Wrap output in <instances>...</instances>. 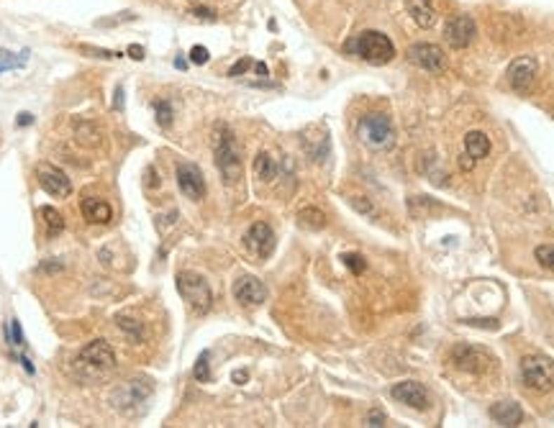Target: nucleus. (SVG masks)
<instances>
[{
  "label": "nucleus",
  "mask_w": 554,
  "mask_h": 428,
  "mask_svg": "<svg viewBox=\"0 0 554 428\" xmlns=\"http://www.w3.org/2000/svg\"><path fill=\"white\" fill-rule=\"evenodd\" d=\"M151 380H126L123 385H119L116 390L111 392V403L119 410H126V413H134L136 408L147 403L151 395Z\"/></svg>",
  "instance_id": "obj_7"
},
{
  "label": "nucleus",
  "mask_w": 554,
  "mask_h": 428,
  "mask_svg": "<svg viewBox=\"0 0 554 428\" xmlns=\"http://www.w3.org/2000/svg\"><path fill=\"white\" fill-rule=\"evenodd\" d=\"M452 361L454 367L467 372V375H485L493 369V357L482 349V346L472 344H457L452 349Z\"/></svg>",
  "instance_id": "obj_8"
},
{
  "label": "nucleus",
  "mask_w": 554,
  "mask_h": 428,
  "mask_svg": "<svg viewBox=\"0 0 554 428\" xmlns=\"http://www.w3.org/2000/svg\"><path fill=\"white\" fill-rule=\"evenodd\" d=\"M177 290H180L182 301L198 316H205L210 310V305H213V290H210L208 279L201 277L198 272H180L177 275Z\"/></svg>",
  "instance_id": "obj_5"
},
{
  "label": "nucleus",
  "mask_w": 554,
  "mask_h": 428,
  "mask_svg": "<svg viewBox=\"0 0 554 428\" xmlns=\"http://www.w3.org/2000/svg\"><path fill=\"white\" fill-rule=\"evenodd\" d=\"M490 418H493L498 426H518V423L524 421V410L518 406L516 400H501V403H495L490 408Z\"/></svg>",
  "instance_id": "obj_17"
},
{
  "label": "nucleus",
  "mask_w": 554,
  "mask_h": 428,
  "mask_svg": "<svg viewBox=\"0 0 554 428\" xmlns=\"http://www.w3.org/2000/svg\"><path fill=\"white\" fill-rule=\"evenodd\" d=\"M349 205H352V208H354V211H357V213H362V216H374V205L370 203L367 198L352 195V198H349Z\"/></svg>",
  "instance_id": "obj_32"
},
{
  "label": "nucleus",
  "mask_w": 554,
  "mask_h": 428,
  "mask_svg": "<svg viewBox=\"0 0 554 428\" xmlns=\"http://www.w3.org/2000/svg\"><path fill=\"white\" fill-rule=\"evenodd\" d=\"M128 57H131V60H136V62H142L144 60V49H142V46L131 44V46H128Z\"/></svg>",
  "instance_id": "obj_38"
},
{
  "label": "nucleus",
  "mask_w": 554,
  "mask_h": 428,
  "mask_svg": "<svg viewBox=\"0 0 554 428\" xmlns=\"http://www.w3.org/2000/svg\"><path fill=\"white\" fill-rule=\"evenodd\" d=\"M357 136H360V141L365 144L367 149H374V151L390 149L393 141H396L393 120H390L385 113H367V116L360 120V126H357Z\"/></svg>",
  "instance_id": "obj_4"
},
{
  "label": "nucleus",
  "mask_w": 554,
  "mask_h": 428,
  "mask_svg": "<svg viewBox=\"0 0 554 428\" xmlns=\"http://www.w3.org/2000/svg\"><path fill=\"white\" fill-rule=\"evenodd\" d=\"M26 60H29V52L13 54V52H8V49H0V72L23 67V64H26Z\"/></svg>",
  "instance_id": "obj_25"
},
{
  "label": "nucleus",
  "mask_w": 554,
  "mask_h": 428,
  "mask_svg": "<svg viewBox=\"0 0 554 428\" xmlns=\"http://www.w3.org/2000/svg\"><path fill=\"white\" fill-rule=\"evenodd\" d=\"M116 323H119L121 329L126 331L128 341H134V344H139L144 338V326L139 318H131V316H116Z\"/></svg>",
  "instance_id": "obj_24"
},
{
  "label": "nucleus",
  "mask_w": 554,
  "mask_h": 428,
  "mask_svg": "<svg viewBox=\"0 0 554 428\" xmlns=\"http://www.w3.org/2000/svg\"><path fill=\"white\" fill-rule=\"evenodd\" d=\"M298 223L303 226V228H311V231H321L323 226H326V216H323V211H318V208H303V211L298 213Z\"/></svg>",
  "instance_id": "obj_23"
},
{
  "label": "nucleus",
  "mask_w": 554,
  "mask_h": 428,
  "mask_svg": "<svg viewBox=\"0 0 554 428\" xmlns=\"http://www.w3.org/2000/svg\"><path fill=\"white\" fill-rule=\"evenodd\" d=\"M177 185L180 193L190 200H201L205 195V180H203L201 167H195L193 162H180L177 165Z\"/></svg>",
  "instance_id": "obj_15"
},
{
  "label": "nucleus",
  "mask_w": 554,
  "mask_h": 428,
  "mask_svg": "<svg viewBox=\"0 0 554 428\" xmlns=\"http://www.w3.org/2000/svg\"><path fill=\"white\" fill-rule=\"evenodd\" d=\"M113 108H123V88H119V90H116V100H113Z\"/></svg>",
  "instance_id": "obj_41"
},
{
  "label": "nucleus",
  "mask_w": 554,
  "mask_h": 428,
  "mask_svg": "<svg viewBox=\"0 0 554 428\" xmlns=\"http://www.w3.org/2000/svg\"><path fill=\"white\" fill-rule=\"evenodd\" d=\"M208 60H210V54H208V49H205V46H193V49H190V62H193V64H208Z\"/></svg>",
  "instance_id": "obj_34"
},
{
  "label": "nucleus",
  "mask_w": 554,
  "mask_h": 428,
  "mask_svg": "<svg viewBox=\"0 0 554 428\" xmlns=\"http://www.w3.org/2000/svg\"><path fill=\"white\" fill-rule=\"evenodd\" d=\"M342 259H344V264L354 272V275H362L365 267H367V262H365V256L362 254H344Z\"/></svg>",
  "instance_id": "obj_33"
},
{
  "label": "nucleus",
  "mask_w": 554,
  "mask_h": 428,
  "mask_svg": "<svg viewBox=\"0 0 554 428\" xmlns=\"http://www.w3.org/2000/svg\"><path fill=\"white\" fill-rule=\"evenodd\" d=\"M80 211H83V218L88 223H111L113 221V208L105 203L103 198H85L83 205H80Z\"/></svg>",
  "instance_id": "obj_18"
},
{
  "label": "nucleus",
  "mask_w": 554,
  "mask_h": 428,
  "mask_svg": "<svg viewBox=\"0 0 554 428\" xmlns=\"http://www.w3.org/2000/svg\"><path fill=\"white\" fill-rule=\"evenodd\" d=\"M208 359H210V352H203L201 357H198V361H195L193 375H195V380H198V382H208V380H210V364H208Z\"/></svg>",
  "instance_id": "obj_28"
},
{
  "label": "nucleus",
  "mask_w": 554,
  "mask_h": 428,
  "mask_svg": "<svg viewBox=\"0 0 554 428\" xmlns=\"http://www.w3.org/2000/svg\"><path fill=\"white\" fill-rule=\"evenodd\" d=\"M234 380H236V382H244V380H247V372H236Z\"/></svg>",
  "instance_id": "obj_45"
},
{
  "label": "nucleus",
  "mask_w": 554,
  "mask_h": 428,
  "mask_svg": "<svg viewBox=\"0 0 554 428\" xmlns=\"http://www.w3.org/2000/svg\"><path fill=\"white\" fill-rule=\"evenodd\" d=\"M190 13H193V18H198V21H216V11H213V8L198 6V8H193Z\"/></svg>",
  "instance_id": "obj_35"
},
{
  "label": "nucleus",
  "mask_w": 554,
  "mask_h": 428,
  "mask_svg": "<svg viewBox=\"0 0 554 428\" xmlns=\"http://www.w3.org/2000/svg\"><path fill=\"white\" fill-rule=\"evenodd\" d=\"M134 18H136V15L131 13V11H123V13H119V15H108V18H97L95 26H100V29H108V26H121V23L134 21Z\"/></svg>",
  "instance_id": "obj_30"
},
{
  "label": "nucleus",
  "mask_w": 554,
  "mask_h": 428,
  "mask_svg": "<svg viewBox=\"0 0 554 428\" xmlns=\"http://www.w3.org/2000/svg\"><path fill=\"white\" fill-rule=\"evenodd\" d=\"M536 72H539V62L534 60V57H516L508 67L511 88L518 92H529L534 80H536Z\"/></svg>",
  "instance_id": "obj_13"
},
{
  "label": "nucleus",
  "mask_w": 554,
  "mask_h": 428,
  "mask_svg": "<svg viewBox=\"0 0 554 428\" xmlns=\"http://www.w3.org/2000/svg\"><path fill=\"white\" fill-rule=\"evenodd\" d=\"M29 123H34V116L31 113H18V126H29Z\"/></svg>",
  "instance_id": "obj_40"
},
{
  "label": "nucleus",
  "mask_w": 554,
  "mask_h": 428,
  "mask_svg": "<svg viewBox=\"0 0 554 428\" xmlns=\"http://www.w3.org/2000/svg\"><path fill=\"white\" fill-rule=\"evenodd\" d=\"M39 221L44 226L46 239H57V236L65 231V218H62V213L57 211V208H52V205H41V208H39Z\"/></svg>",
  "instance_id": "obj_20"
},
{
  "label": "nucleus",
  "mask_w": 554,
  "mask_h": 428,
  "mask_svg": "<svg viewBox=\"0 0 554 428\" xmlns=\"http://www.w3.org/2000/svg\"><path fill=\"white\" fill-rule=\"evenodd\" d=\"M408 60L416 67L426 69V72H442L447 67V57L436 44H428V41H419V44L408 46Z\"/></svg>",
  "instance_id": "obj_11"
},
{
  "label": "nucleus",
  "mask_w": 554,
  "mask_h": 428,
  "mask_svg": "<svg viewBox=\"0 0 554 428\" xmlns=\"http://www.w3.org/2000/svg\"><path fill=\"white\" fill-rule=\"evenodd\" d=\"M244 244L255 256L259 259H267V256L275 251V233L264 221H257V223L249 226L247 236H244Z\"/></svg>",
  "instance_id": "obj_14"
},
{
  "label": "nucleus",
  "mask_w": 554,
  "mask_h": 428,
  "mask_svg": "<svg viewBox=\"0 0 554 428\" xmlns=\"http://www.w3.org/2000/svg\"><path fill=\"white\" fill-rule=\"evenodd\" d=\"M213 159H216V167L221 177H224L229 185L239 182L241 177V151L239 144H236V136L226 123H216L213 128Z\"/></svg>",
  "instance_id": "obj_2"
},
{
  "label": "nucleus",
  "mask_w": 554,
  "mask_h": 428,
  "mask_svg": "<svg viewBox=\"0 0 554 428\" xmlns=\"http://www.w3.org/2000/svg\"><path fill=\"white\" fill-rule=\"evenodd\" d=\"M147 174H149V177H154V170H151V167H149V170H147ZM147 185H149V188H154L157 182H154V180H147Z\"/></svg>",
  "instance_id": "obj_44"
},
{
  "label": "nucleus",
  "mask_w": 554,
  "mask_h": 428,
  "mask_svg": "<svg viewBox=\"0 0 554 428\" xmlns=\"http://www.w3.org/2000/svg\"><path fill=\"white\" fill-rule=\"evenodd\" d=\"M475 36H478V23L472 15H454L444 26V41L452 49H467L475 41Z\"/></svg>",
  "instance_id": "obj_9"
},
{
  "label": "nucleus",
  "mask_w": 554,
  "mask_h": 428,
  "mask_svg": "<svg viewBox=\"0 0 554 428\" xmlns=\"http://www.w3.org/2000/svg\"><path fill=\"white\" fill-rule=\"evenodd\" d=\"M390 395H393V400H398V403H403L408 408H416V410H428V406H431L428 390L416 380H403V382L393 385Z\"/></svg>",
  "instance_id": "obj_12"
},
{
  "label": "nucleus",
  "mask_w": 554,
  "mask_h": 428,
  "mask_svg": "<svg viewBox=\"0 0 554 428\" xmlns=\"http://www.w3.org/2000/svg\"><path fill=\"white\" fill-rule=\"evenodd\" d=\"M536 262L544 267V270L554 272V247L552 244H544V247H536Z\"/></svg>",
  "instance_id": "obj_31"
},
{
  "label": "nucleus",
  "mask_w": 554,
  "mask_h": 428,
  "mask_svg": "<svg viewBox=\"0 0 554 428\" xmlns=\"http://www.w3.org/2000/svg\"><path fill=\"white\" fill-rule=\"evenodd\" d=\"M113 367H116V354H113L111 344L103 338H95L88 346H83L80 354L75 357V375L83 382L103 380L105 375H111Z\"/></svg>",
  "instance_id": "obj_1"
},
{
  "label": "nucleus",
  "mask_w": 554,
  "mask_h": 428,
  "mask_svg": "<svg viewBox=\"0 0 554 428\" xmlns=\"http://www.w3.org/2000/svg\"><path fill=\"white\" fill-rule=\"evenodd\" d=\"M405 11L421 29H431L436 23V11L431 6V0H405Z\"/></svg>",
  "instance_id": "obj_19"
},
{
  "label": "nucleus",
  "mask_w": 554,
  "mask_h": 428,
  "mask_svg": "<svg viewBox=\"0 0 554 428\" xmlns=\"http://www.w3.org/2000/svg\"><path fill=\"white\" fill-rule=\"evenodd\" d=\"M234 298L241 305H247V308H257V305H262L267 301V287L257 277H252V275H244V277L234 282Z\"/></svg>",
  "instance_id": "obj_16"
},
{
  "label": "nucleus",
  "mask_w": 554,
  "mask_h": 428,
  "mask_svg": "<svg viewBox=\"0 0 554 428\" xmlns=\"http://www.w3.org/2000/svg\"><path fill=\"white\" fill-rule=\"evenodd\" d=\"M464 151L470 154L472 159H482L490 154V139H487L482 131H470L464 136Z\"/></svg>",
  "instance_id": "obj_21"
},
{
  "label": "nucleus",
  "mask_w": 554,
  "mask_h": 428,
  "mask_svg": "<svg viewBox=\"0 0 554 428\" xmlns=\"http://www.w3.org/2000/svg\"><path fill=\"white\" fill-rule=\"evenodd\" d=\"M154 113H157V123L162 128H167L173 123V106H170L167 100H157V103H154Z\"/></svg>",
  "instance_id": "obj_29"
},
{
  "label": "nucleus",
  "mask_w": 554,
  "mask_h": 428,
  "mask_svg": "<svg viewBox=\"0 0 554 428\" xmlns=\"http://www.w3.org/2000/svg\"><path fill=\"white\" fill-rule=\"evenodd\" d=\"M521 380L532 392H552L554 390V359L532 354L521 359Z\"/></svg>",
  "instance_id": "obj_6"
},
{
  "label": "nucleus",
  "mask_w": 554,
  "mask_h": 428,
  "mask_svg": "<svg viewBox=\"0 0 554 428\" xmlns=\"http://www.w3.org/2000/svg\"><path fill=\"white\" fill-rule=\"evenodd\" d=\"M255 64V60H249V57H244V60H239L236 64H234L231 69H229V77H241L244 72H247L249 67Z\"/></svg>",
  "instance_id": "obj_36"
},
{
  "label": "nucleus",
  "mask_w": 554,
  "mask_h": 428,
  "mask_svg": "<svg viewBox=\"0 0 554 428\" xmlns=\"http://www.w3.org/2000/svg\"><path fill=\"white\" fill-rule=\"evenodd\" d=\"M6 338H8V344L15 346V349H26V336H23L21 323L15 321V318H11V323H8Z\"/></svg>",
  "instance_id": "obj_26"
},
{
  "label": "nucleus",
  "mask_w": 554,
  "mask_h": 428,
  "mask_svg": "<svg viewBox=\"0 0 554 428\" xmlns=\"http://www.w3.org/2000/svg\"><path fill=\"white\" fill-rule=\"evenodd\" d=\"M346 52L357 54L360 60H365L367 64H388L393 57H396V44L390 41L382 31H362L354 39H349L344 46Z\"/></svg>",
  "instance_id": "obj_3"
},
{
  "label": "nucleus",
  "mask_w": 554,
  "mask_h": 428,
  "mask_svg": "<svg viewBox=\"0 0 554 428\" xmlns=\"http://www.w3.org/2000/svg\"><path fill=\"white\" fill-rule=\"evenodd\" d=\"M175 67H177V69H185V67H187V62L177 57V60H175Z\"/></svg>",
  "instance_id": "obj_43"
},
{
  "label": "nucleus",
  "mask_w": 554,
  "mask_h": 428,
  "mask_svg": "<svg viewBox=\"0 0 554 428\" xmlns=\"http://www.w3.org/2000/svg\"><path fill=\"white\" fill-rule=\"evenodd\" d=\"M18 361H21V367L26 369L29 375H34V372H36V369H34V364H31V359H29V357H26V354H21V357H18Z\"/></svg>",
  "instance_id": "obj_39"
},
{
  "label": "nucleus",
  "mask_w": 554,
  "mask_h": 428,
  "mask_svg": "<svg viewBox=\"0 0 554 428\" xmlns=\"http://www.w3.org/2000/svg\"><path fill=\"white\" fill-rule=\"evenodd\" d=\"M255 69L259 77H267V64H264V62H255Z\"/></svg>",
  "instance_id": "obj_42"
},
{
  "label": "nucleus",
  "mask_w": 554,
  "mask_h": 428,
  "mask_svg": "<svg viewBox=\"0 0 554 428\" xmlns=\"http://www.w3.org/2000/svg\"><path fill=\"white\" fill-rule=\"evenodd\" d=\"M385 421H388V418H385V413H382V410H377V408H374V410H370V415H367V426L380 428V426H385Z\"/></svg>",
  "instance_id": "obj_37"
},
{
  "label": "nucleus",
  "mask_w": 554,
  "mask_h": 428,
  "mask_svg": "<svg viewBox=\"0 0 554 428\" xmlns=\"http://www.w3.org/2000/svg\"><path fill=\"white\" fill-rule=\"evenodd\" d=\"M36 180L41 185L44 193H49L52 198H67L72 193V182L60 167L46 165V162H39L36 165Z\"/></svg>",
  "instance_id": "obj_10"
},
{
  "label": "nucleus",
  "mask_w": 554,
  "mask_h": 428,
  "mask_svg": "<svg viewBox=\"0 0 554 428\" xmlns=\"http://www.w3.org/2000/svg\"><path fill=\"white\" fill-rule=\"evenodd\" d=\"M255 174L262 182L277 180V174H280V167H277V162L272 159V154H267V151H259V154H257V159H255Z\"/></svg>",
  "instance_id": "obj_22"
},
{
  "label": "nucleus",
  "mask_w": 554,
  "mask_h": 428,
  "mask_svg": "<svg viewBox=\"0 0 554 428\" xmlns=\"http://www.w3.org/2000/svg\"><path fill=\"white\" fill-rule=\"evenodd\" d=\"M80 52H85L88 57H97V60H121V57H123L121 52L103 49V46H90V44H80Z\"/></svg>",
  "instance_id": "obj_27"
}]
</instances>
